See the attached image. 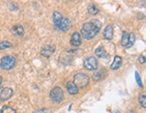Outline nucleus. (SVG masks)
I'll return each instance as SVG.
<instances>
[{
  "instance_id": "nucleus-25",
  "label": "nucleus",
  "mask_w": 146,
  "mask_h": 113,
  "mask_svg": "<svg viewBox=\"0 0 146 113\" xmlns=\"http://www.w3.org/2000/svg\"><path fill=\"white\" fill-rule=\"evenodd\" d=\"M139 63L140 64H144L145 63V57H144V55H140L139 56Z\"/></svg>"
},
{
  "instance_id": "nucleus-10",
  "label": "nucleus",
  "mask_w": 146,
  "mask_h": 113,
  "mask_svg": "<svg viewBox=\"0 0 146 113\" xmlns=\"http://www.w3.org/2000/svg\"><path fill=\"white\" fill-rule=\"evenodd\" d=\"M67 90H68V92L71 95H76L78 93V89L75 84L73 83V82H68V83H67Z\"/></svg>"
},
{
  "instance_id": "nucleus-7",
  "label": "nucleus",
  "mask_w": 146,
  "mask_h": 113,
  "mask_svg": "<svg viewBox=\"0 0 146 113\" xmlns=\"http://www.w3.org/2000/svg\"><path fill=\"white\" fill-rule=\"evenodd\" d=\"M70 20L69 18H62L59 23V25L55 27V29H57L59 31H62V32H67L70 28Z\"/></svg>"
},
{
  "instance_id": "nucleus-11",
  "label": "nucleus",
  "mask_w": 146,
  "mask_h": 113,
  "mask_svg": "<svg viewBox=\"0 0 146 113\" xmlns=\"http://www.w3.org/2000/svg\"><path fill=\"white\" fill-rule=\"evenodd\" d=\"M113 35H114V29L112 25H108L106 27V29L104 31V37L108 40H111L113 38Z\"/></svg>"
},
{
  "instance_id": "nucleus-14",
  "label": "nucleus",
  "mask_w": 146,
  "mask_h": 113,
  "mask_svg": "<svg viewBox=\"0 0 146 113\" xmlns=\"http://www.w3.org/2000/svg\"><path fill=\"white\" fill-rule=\"evenodd\" d=\"M121 64H122V57H120V56H118V55H116V56H115L113 64H111V69L112 70L119 69Z\"/></svg>"
},
{
  "instance_id": "nucleus-20",
  "label": "nucleus",
  "mask_w": 146,
  "mask_h": 113,
  "mask_svg": "<svg viewBox=\"0 0 146 113\" xmlns=\"http://www.w3.org/2000/svg\"><path fill=\"white\" fill-rule=\"evenodd\" d=\"M0 113H16V111L12 108V107L9 106H5L0 110Z\"/></svg>"
},
{
  "instance_id": "nucleus-23",
  "label": "nucleus",
  "mask_w": 146,
  "mask_h": 113,
  "mask_svg": "<svg viewBox=\"0 0 146 113\" xmlns=\"http://www.w3.org/2000/svg\"><path fill=\"white\" fill-rule=\"evenodd\" d=\"M135 80H136V82H137V84H138V86L142 88V87H143L142 79H141V77H140L139 73H138L137 72H135Z\"/></svg>"
},
{
  "instance_id": "nucleus-19",
  "label": "nucleus",
  "mask_w": 146,
  "mask_h": 113,
  "mask_svg": "<svg viewBox=\"0 0 146 113\" xmlns=\"http://www.w3.org/2000/svg\"><path fill=\"white\" fill-rule=\"evenodd\" d=\"M88 13L90 15H97L98 13L99 9L95 5H90L88 7Z\"/></svg>"
},
{
  "instance_id": "nucleus-27",
  "label": "nucleus",
  "mask_w": 146,
  "mask_h": 113,
  "mask_svg": "<svg viewBox=\"0 0 146 113\" xmlns=\"http://www.w3.org/2000/svg\"><path fill=\"white\" fill-rule=\"evenodd\" d=\"M128 113H136V112L134 111V110H130V111H129Z\"/></svg>"
},
{
  "instance_id": "nucleus-24",
  "label": "nucleus",
  "mask_w": 146,
  "mask_h": 113,
  "mask_svg": "<svg viewBox=\"0 0 146 113\" xmlns=\"http://www.w3.org/2000/svg\"><path fill=\"white\" fill-rule=\"evenodd\" d=\"M33 113H50V110L49 109H39L35 110Z\"/></svg>"
},
{
  "instance_id": "nucleus-6",
  "label": "nucleus",
  "mask_w": 146,
  "mask_h": 113,
  "mask_svg": "<svg viewBox=\"0 0 146 113\" xmlns=\"http://www.w3.org/2000/svg\"><path fill=\"white\" fill-rule=\"evenodd\" d=\"M13 90L8 87H4L0 89V100L5 101L9 100L13 96Z\"/></svg>"
},
{
  "instance_id": "nucleus-3",
  "label": "nucleus",
  "mask_w": 146,
  "mask_h": 113,
  "mask_svg": "<svg viewBox=\"0 0 146 113\" xmlns=\"http://www.w3.org/2000/svg\"><path fill=\"white\" fill-rule=\"evenodd\" d=\"M16 64V60L14 56L11 55H7L4 56V57L0 61V66H1L2 69L4 70H11L15 66Z\"/></svg>"
},
{
  "instance_id": "nucleus-17",
  "label": "nucleus",
  "mask_w": 146,
  "mask_h": 113,
  "mask_svg": "<svg viewBox=\"0 0 146 113\" xmlns=\"http://www.w3.org/2000/svg\"><path fill=\"white\" fill-rule=\"evenodd\" d=\"M128 41H129V33L125 31L123 33V37H122V41H121V43L123 46L125 47L128 43Z\"/></svg>"
},
{
  "instance_id": "nucleus-12",
  "label": "nucleus",
  "mask_w": 146,
  "mask_h": 113,
  "mask_svg": "<svg viewBox=\"0 0 146 113\" xmlns=\"http://www.w3.org/2000/svg\"><path fill=\"white\" fill-rule=\"evenodd\" d=\"M12 33H14L15 36H19L20 37V36H22V35H24L25 31H24L23 26H22L21 25H15L12 28Z\"/></svg>"
},
{
  "instance_id": "nucleus-21",
  "label": "nucleus",
  "mask_w": 146,
  "mask_h": 113,
  "mask_svg": "<svg viewBox=\"0 0 146 113\" xmlns=\"http://www.w3.org/2000/svg\"><path fill=\"white\" fill-rule=\"evenodd\" d=\"M12 46V43L8 41H4L0 43V50H5V49H7L10 48Z\"/></svg>"
},
{
  "instance_id": "nucleus-26",
  "label": "nucleus",
  "mask_w": 146,
  "mask_h": 113,
  "mask_svg": "<svg viewBox=\"0 0 146 113\" xmlns=\"http://www.w3.org/2000/svg\"><path fill=\"white\" fill-rule=\"evenodd\" d=\"M2 81H3V80H2V77L0 76V85H1V84H2Z\"/></svg>"
},
{
  "instance_id": "nucleus-5",
  "label": "nucleus",
  "mask_w": 146,
  "mask_h": 113,
  "mask_svg": "<svg viewBox=\"0 0 146 113\" xmlns=\"http://www.w3.org/2000/svg\"><path fill=\"white\" fill-rule=\"evenodd\" d=\"M84 68L88 71H95L98 68V60L91 56V57L87 58L84 61Z\"/></svg>"
},
{
  "instance_id": "nucleus-13",
  "label": "nucleus",
  "mask_w": 146,
  "mask_h": 113,
  "mask_svg": "<svg viewBox=\"0 0 146 113\" xmlns=\"http://www.w3.org/2000/svg\"><path fill=\"white\" fill-rule=\"evenodd\" d=\"M96 55L99 58H108V53H106V51L105 50V48L103 46H99L98 48L96 49V52H95Z\"/></svg>"
},
{
  "instance_id": "nucleus-2",
  "label": "nucleus",
  "mask_w": 146,
  "mask_h": 113,
  "mask_svg": "<svg viewBox=\"0 0 146 113\" xmlns=\"http://www.w3.org/2000/svg\"><path fill=\"white\" fill-rule=\"evenodd\" d=\"M74 83L75 85L78 87V89H83L85 88L88 84L89 83V77L85 74V73L83 72H78L77 74L74 75Z\"/></svg>"
},
{
  "instance_id": "nucleus-28",
  "label": "nucleus",
  "mask_w": 146,
  "mask_h": 113,
  "mask_svg": "<svg viewBox=\"0 0 146 113\" xmlns=\"http://www.w3.org/2000/svg\"><path fill=\"white\" fill-rule=\"evenodd\" d=\"M114 113H120V111H119V110H115Z\"/></svg>"
},
{
  "instance_id": "nucleus-4",
  "label": "nucleus",
  "mask_w": 146,
  "mask_h": 113,
  "mask_svg": "<svg viewBox=\"0 0 146 113\" xmlns=\"http://www.w3.org/2000/svg\"><path fill=\"white\" fill-rule=\"evenodd\" d=\"M50 98L54 103H60L64 98V92L60 87H54L50 92Z\"/></svg>"
},
{
  "instance_id": "nucleus-8",
  "label": "nucleus",
  "mask_w": 146,
  "mask_h": 113,
  "mask_svg": "<svg viewBox=\"0 0 146 113\" xmlns=\"http://www.w3.org/2000/svg\"><path fill=\"white\" fill-rule=\"evenodd\" d=\"M55 46L53 45H45L42 50H41V54L43 56V57L49 58L50 55H52L53 53L55 52Z\"/></svg>"
},
{
  "instance_id": "nucleus-9",
  "label": "nucleus",
  "mask_w": 146,
  "mask_h": 113,
  "mask_svg": "<svg viewBox=\"0 0 146 113\" xmlns=\"http://www.w3.org/2000/svg\"><path fill=\"white\" fill-rule=\"evenodd\" d=\"M70 44L74 47H78L81 44V38L78 33H74L70 38Z\"/></svg>"
},
{
  "instance_id": "nucleus-16",
  "label": "nucleus",
  "mask_w": 146,
  "mask_h": 113,
  "mask_svg": "<svg viewBox=\"0 0 146 113\" xmlns=\"http://www.w3.org/2000/svg\"><path fill=\"white\" fill-rule=\"evenodd\" d=\"M134 41H135V36H134V33H129V41H128V43L125 46V48L132 47L133 45V43H134Z\"/></svg>"
},
{
  "instance_id": "nucleus-18",
  "label": "nucleus",
  "mask_w": 146,
  "mask_h": 113,
  "mask_svg": "<svg viewBox=\"0 0 146 113\" xmlns=\"http://www.w3.org/2000/svg\"><path fill=\"white\" fill-rule=\"evenodd\" d=\"M106 74V72L104 71H99L96 73H94V75H93V80L94 81H99L101 80Z\"/></svg>"
},
{
  "instance_id": "nucleus-22",
  "label": "nucleus",
  "mask_w": 146,
  "mask_h": 113,
  "mask_svg": "<svg viewBox=\"0 0 146 113\" xmlns=\"http://www.w3.org/2000/svg\"><path fill=\"white\" fill-rule=\"evenodd\" d=\"M139 102L140 104H141V106L143 107V108H146V98H145V95L144 94H141L139 96Z\"/></svg>"
},
{
  "instance_id": "nucleus-1",
  "label": "nucleus",
  "mask_w": 146,
  "mask_h": 113,
  "mask_svg": "<svg viewBox=\"0 0 146 113\" xmlns=\"http://www.w3.org/2000/svg\"><path fill=\"white\" fill-rule=\"evenodd\" d=\"M102 24L98 20H91L90 22H88L81 28V33L83 37L87 40H90L96 36L99 33Z\"/></svg>"
},
{
  "instance_id": "nucleus-15",
  "label": "nucleus",
  "mask_w": 146,
  "mask_h": 113,
  "mask_svg": "<svg viewBox=\"0 0 146 113\" xmlns=\"http://www.w3.org/2000/svg\"><path fill=\"white\" fill-rule=\"evenodd\" d=\"M62 15H61L60 13L59 12H55L53 14V16H52V19H53V23H54V27H56L58 25H59V23L60 22V20L62 19Z\"/></svg>"
}]
</instances>
